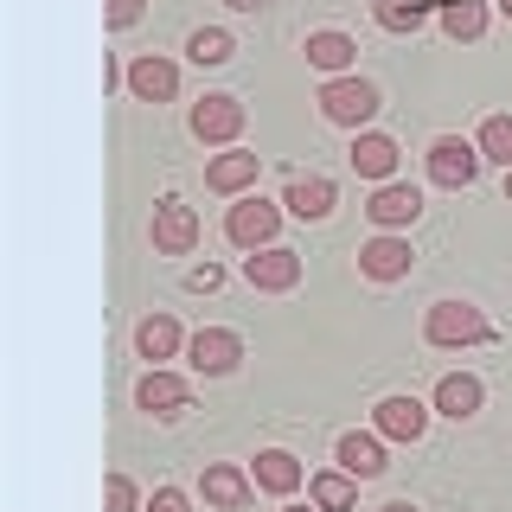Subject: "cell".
<instances>
[{
	"mask_svg": "<svg viewBox=\"0 0 512 512\" xmlns=\"http://www.w3.org/2000/svg\"><path fill=\"white\" fill-rule=\"evenodd\" d=\"M423 340L436 352H461V346H487L500 340V327L487 320V308L480 301H461V295H442L423 308Z\"/></svg>",
	"mask_w": 512,
	"mask_h": 512,
	"instance_id": "6da1fadb",
	"label": "cell"
},
{
	"mask_svg": "<svg viewBox=\"0 0 512 512\" xmlns=\"http://www.w3.org/2000/svg\"><path fill=\"white\" fill-rule=\"evenodd\" d=\"M320 116H327L333 128H346V135H359V128H372L378 122V109H384V90L372 84V77H359V71H346V77H320Z\"/></svg>",
	"mask_w": 512,
	"mask_h": 512,
	"instance_id": "7a4b0ae2",
	"label": "cell"
},
{
	"mask_svg": "<svg viewBox=\"0 0 512 512\" xmlns=\"http://www.w3.org/2000/svg\"><path fill=\"white\" fill-rule=\"evenodd\" d=\"M244 122H250V109H244V96H231V90H205L199 103L186 109V135L199 141V148H244Z\"/></svg>",
	"mask_w": 512,
	"mask_h": 512,
	"instance_id": "3957f363",
	"label": "cell"
},
{
	"mask_svg": "<svg viewBox=\"0 0 512 512\" xmlns=\"http://www.w3.org/2000/svg\"><path fill=\"white\" fill-rule=\"evenodd\" d=\"M282 199H263V192H244V199H231V212H224V244L231 250H269L282 231Z\"/></svg>",
	"mask_w": 512,
	"mask_h": 512,
	"instance_id": "277c9868",
	"label": "cell"
},
{
	"mask_svg": "<svg viewBox=\"0 0 512 512\" xmlns=\"http://www.w3.org/2000/svg\"><path fill=\"white\" fill-rule=\"evenodd\" d=\"M480 167H487V154H480L474 135H436V141H429V154H423L429 186H442V192H468L480 180Z\"/></svg>",
	"mask_w": 512,
	"mask_h": 512,
	"instance_id": "5b68a950",
	"label": "cell"
},
{
	"mask_svg": "<svg viewBox=\"0 0 512 512\" xmlns=\"http://www.w3.org/2000/svg\"><path fill=\"white\" fill-rule=\"evenodd\" d=\"M135 410L154 416V423H180L192 410V378L173 372V365H148V372L135 378Z\"/></svg>",
	"mask_w": 512,
	"mask_h": 512,
	"instance_id": "8992f818",
	"label": "cell"
},
{
	"mask_svg": "<svg viewBox=\"0 0 512 512\" xmlns=\"http://www.w3.org/2000/svg\"><path fill=\"white\" fill-rule=\"evenodd\" d=\"M416 269V250H410V231H372L359 244V276L365 282H378V288H391V282H404Z\"/></svg>",
	"mask_w": 512,
	"mask_h": 512,
	"instance_id": "52a82bcc",
	"label": "cell"
},
{
	"mask_svg": "<svg viewBox=\"0 0 512 512\" xmlns=\"http://www.w3.org/2000/svg\"><path fill=\"white\" fill-rule=\"evenodd\" d=\"M199 500L212 512H250L256 506L250 461H205V468H199Z\"/></svg>",
	"mask_w": 512,
	"mask_h": 512,
	"instance_id": "ba28073f",
	"label": "cell"
},
{
	"mask_svg": "<svg viewBox=\"0 0 512 512\" xmlns=\"http://www.w3.org/2000/svg\"><path fill=\"white\" fill-rule=\"evenodd\" d=\"M186 365L199 378H231L237 365H244V333L237 327H199L186 340Z\"/></svg>",
	"mask_w": 512,
	"mask_h": 512,
	"instance_id": "9c48e42d",
	"label": "cell"
},
{
	"mask_svg": "<svg viewBox=\"0 0 512 512\" xmlns=\"http://www.w3.org/2000/svg\"><path fill=\"white\" fill-rule=\"evenodd\" d=\"M429 416H436V404H423V397H410V391H391V397L372 404V429L384 442H423Z\"/></svg>",
	"mask_w": 512,
	"mask_h": 512,
	"instance_id": "30bf717a",
	"label": "cell"
},
{
	"mask_svg": "<svg viewBox=\"0 0 512 512\" xmlns=\"http://www.w3.org/2000/svg\"><path fill=\"white\" fill-rule=\"evenodd\" d=\"M148 244H154V256H192L199 250V212L186 199H160L148 218Z\"/></svg>",
	"mask_w": 512,
	"mask_h": 512,
	"instance_id": "8fae6325",
	"label": "cell"
},
{
	"mask_svg": "<svg viewBox=\"0 0 512 512\" xmlns=\"http://www.w3.org/2000/svg\"><path fill=\"white\" fill-rule=\"evenodd\" d=\"M250 480H256V493H269V500H295V493L308 487V461H301L295 448H256Z\"/></svg>",
	"mask_w": 512,
	"mask_h": 512,
	"instance_id": "7c38bea8",
	"label": "cell"
},
{
	"mask_svg": "<svg viewBox=\"0 0 512 512\" xmlns=\"http://www.w3.org/2000/svg\"><path fill=\"white\" fill-rule=\"evenodd\" d=\"M365 218L378 224V231H410L416 218H423V186L416 180H384V186H372V199H365Z\"/></svg>",
	"mask_w": 512,
	"mask_h": 512,
	"instance_id": "4fadbf2b",
	"label": "cell"
},
{
	"mask_svg": "<svg viewBox=\"0 0 512 512\" xmlns=\"http://www.w3.org/2000/svg\"><path fill=\"white\" fill-rule=\"evenodd\" d=\"M256 180H263L256 148H218L205 160V192H218V199H244V192H256Z\"/></svg>",
	"mask_w": 512,
	"mask_h": 512,
	"instance_id": "5bb4252c",
	"label": "cell"
},
{
	"mask_svg": "<svg viewBox=\"0 0 512 512\" xmlns=\"http://www.w3.org/2000/svg\"><path fill=\"white\" fill-rule=\"evenodd\" d=\"M301 250L288 244H269V250H250L244 256V282L256 288V295H288V288H301Z\"/></svg>",
	"mask_w": 512,
	"mask_h": 512,
	"instance_id": "9a60e30c",
	"label": "cell"
},
{
	"mask_svg": "<svg viewBox=\"0 0 512 512\" xmlns=\"http://www.w3.org/2000/svg\"><path fill=\"white\" fill-rule=\"evenodd\" d=\"M333 205H340V186H333L327 173H288V186H282V212H288V218L327 224Z\"/></svg>",
	"mask_w": 512,
	"mask_h": 512,
	"instance_id": "2e32d148",
	"label": "cell"
},
{
	"mask_svg": "<svg viewBox=\"0 0 512 512\" xmlns=\"http://www.w3.org/2000/svg\"><path fill=\"white\" fill-rule=\"evenodd\" d=\"M346 160H352V173H359V180L384 186V180H397V167H404V148H397L384 128H359V135H352V148H346Z\"/></svg>",
	"mask_w": 512,
	"mask_h": 512,
	"instance_id": "e0dca14e",
	"label": "cell"
},
{
	"mask_svg": "<svg viewBox=\"0 0 512 512\" xmlns=\"http://www.w3.org/2000/svg\"><path fill=\"white\" fill-rule=\"evenodd\" d=\"M128 96H135V103H173V96H180V58L141 52L128 64Z\"/></svg>",
	"mask_w": 512,
	"mask_h": 512,
	"instance_id": "ac0fdd59",
	"label": "cell"
},
{
	"mask_svg": "<svg viewBox=\"0 0 512 512\" xmlns=\"http://www.w3.org/2000/svg\"><path fill=\"white\" fill-rule=\"evenodd\" d=\"M301 52H308V71H320V77L359 71V39H352V32H340V26L308 32V39H301Z\"/></svg>",
	"mask_w": 512,
	"mask_h": 512,
	"instance_id": "d6986e66",
	"label": "cell"
},
{
	"mask_svg": "<svg viewBox=\"0 0 512 512\" xmlns=\"http://www.w3.org/2000/svg\"><path fill=\"white\" fill-rule=\"evenodd\" d=\"M333 461H340L346 474H359V480H378L391 468V448H384L378 429H346V436L333 442Z\"/></svg>",
	"mask_w": 512,
	"mask_h": 512,
	"instance_id": "ffe728a7",
	"label": "cell"
},
{
	"mask_svg": "<svg viewBox=\"0 0 512 512\" xmlns=\"http://www.w3.org/2000/svg\"><path fill=\"white\" fill-rule=\"evenodd\" d=\"M429 404H436V416H448V423H468V416L487 410V384L474 372H448V378H436Z\"/></svg>",
	"mask_w": 512,
	"mask_h": 512,
	"instance_id": "44dd1931",
	"label": "cell"
},
{
	"mask_svg": "<svg viewBox=\"0 0 512 512\" xmlns=\"http://www.w3.org/2000/svg\"><path fill=\"white\" fill-rule=\"evenodd\" d=\"M186 340H192V333H186L173 314H148V320H135V352H141L148 365H167V359H180V352H186Z\"/></svg>",
	"mask_w": 512,
	"mask_h": 512,
	"instance_id": "7402d4cb",
	"label": "cell"
},
{
	"mask_svg": "<svg viewBox=\"0 0 512 512\" xmlns=\"http://www.w3.org/2000/svg\"><path fill=\"white\" fill-rule=\"evenodd\" d=\"M436 26H442V39L474 45V39H487L493 7H487V0H436Z\"/></svg>",
	"mask_w": 512,
	"mask_h": 512,
	"instance_id": "603a6c76",
	"label": "cell"
},
{
	"mask_svg": "<svg viewBox=\"0 0 512 512\" xmlns=\"http://www.w3.org/2000/svg\"><path fill=\"white\" fill-rule=\"evenodd\" d=\"M359 487H365V480H359V474H346L340 461L308 474V500H314L320 512H359Z\"/></svg>",
	"mask_w": 512,
	"mask_h": 512,
	"instance_id": "cb8c5ba5",
	"label": "cell"
},
{
	"mask_svg": "<svg viewBox=\"0 0 512 512\" xmlns=\"http://www.w3.org/2000/svg\"><path fill=\"white\" fill-rule=\"evenodd\" d=\"M186 58L199 64V71H218V64L237 58V32L231 26H192L186 32Z\"/></svg>",
	"mask_w": 512,
	"mask_h": 512,
	"instance_id": "d4e9b609",
	"label": "cell"
},
{
	"mask_svg": "<svg viewBox=\"0 0 512 512\" xmlns=\"http://www.w3.org/2000/svg\"><path fill=\"white\" fill-rule=\"evenodd\" d=\"M372 20L384 32H397V39H410V32H423L436 20V0H372Z\"/></svg>",
	"mask_w": 512,
	"mask_h": 512,
	"instance_id": "484cf974",
	"label": "cell"
},
{
	"mask_svg": "<svg viewBox=\"0 0 512 512\" xmlns=\"http://www.w3.org/2000/svg\"><path fill=\"white\" fill-rule=\"evenodd\" d=\"M480 154H487V167H512V109H493L487 122L474 128Z\"/></svg>",
	"mask_w": 512,
	"mask_h": 512,
	"instance_id": "4316f807",
	"label": "cell"
},
{
	"mask_svg": "<svg viewBox=\"0 0 512 512\" xmlns=\"http://www.w3.org/2000/svg\"><path fill=\"white\" fill-rule=\"evenodd\" d=\"M141 506H148V500H141V487H135L122 468L103 480V512H141Z\"/></svg>",
	"mask_w": 512,
	"mask_h": 512,
	"instance_id": "83f0119b",
	"label": "cell"
},
{
	"mask_svg": "<svg viewBox=\"0 0 512 512\" xmlns=\"http://www.w3.org/2000/svg\"><path fill=\"white\" fill-rule=\"evenodd\" d=\"M141 20H148V0H103V26L109 32H128Z\"/></svg>",
	"mask_w": 512,
	"mask_h": 512,
	"instance_id": "f1b7e54d",
	"label": "cell"
},
{
	"mask_svg": "<svg viewBox=\"0 0 512 512\" xmlns=\"http://www.w3.org/2000/svg\"><path fill=\"white\" fill-rule=\"evenodd\" d=\"M186 288H192V295H218V288H224V269L218 263H192L186 269Z\"/></svg>",
	"mask_w": 512,
	"mask_h": 512,
	"instance_id": "f546056e",
	"label": "cell"
},
{
	"mask_svg": "<svg viewBox=\"0 0 512 512\" xmlns=\"http://www.w3.org/2000/svg\"><path fill=\"white\" fill-rule=\"evenodd\" d=\"M141 512H192V500H186L180 487H154V493H148V506H141Z\"/></svg>",
	"mask_w": 512,
	"mask_h": 512,
	"instance_id": "4dcf8cb0",
	"label": "cell"
},
{
	"mask_svg": "<svg viewBox=\"0 0 512 512\" xmlns=\"http://www.w3.org/2000/svg\"><path fill=\"white\" fill-rule=\"evenodd\" d=\"M231 13H256V7H269V0H224Z\"/></svg>",
	"mask_w": 512,
	"mask_h": 512,
	"instance_id": "1f68e13d",
	"label": "cell"
},
{
	"mask_svg": "<svg viewBox=\"0 0 512 512\" xmlns=\"http://www.w3.org/2000/svg\"><path fill=\"white\" fill-rule=\"evenodd\" d=\"M378 512H423V506H416V500H384Z\"/></svg>",
	"mask_w": 512,
	"mask_h": 512,
	"instance_id": "d6a6232c",
	"label": "cell"
},
{
	"mask_svg": "<svg viewBox=\"0 0 512 512\" xmlns=\"http://www.w3.org/2000/svg\"><path fill=\"white\" fill-rule=\"evenodd\" d=\"M282 512H320V506H314V500H308V506H301V500H282Z\"/></svg>",
	"mask_w": 512,
	"mask_h": 512,
	"instance_id": "836d02e7",
	"label": "cell"
},
{
	"mask_svg": "<svg viewBox=\"0 0 512 512\" xmlns=\"http://www.w3.org/2000/svg\"><path fill=\"white\" fill-rule=\"evenodd\" d=\"M493 7H500V13H506V20H512V0H493Z\"/></svg>",
	"mask_w": 512,
	"mask_h": 512,
	"instance_id": "e575fe53",
	"label": "cell"
},
{
	"mask_svg": "<svg viewBox=\"0 0 512 512\" xmlns=\"http://www.w3.org/2000/svg\"><path fill=\"white\" fill-rule=\"evenodd\" d=\"M506 205H512V167H506Z\"/></svg>",
	"mask_w": 512,
	"mask_h": 512,
	"instance_id": "d590c367",
	"label": "cell"
}]
</instances>
